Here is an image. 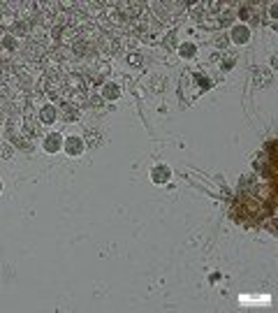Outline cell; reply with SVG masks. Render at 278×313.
Here are the masks:
<instances>
[{
  "mask_svg": "<svg viewBox=\"0 0 278 313\" xmlns=\"http://www.w3.org/2000/svg\"><path fill=\"white\" fill-rule=\"evenodd\" d=\"M63 149L67 151V156H72V158H77L81 151H84V142L79 137H67V139H63Z\"/></svg>",
  "mask_w": 278,
  "mask_h": 313,
  "instance_id": "obj_7",
  "label": "cell"
},
{
  "mask_svg": "<svg viewBox=\"0 0 278 313\" xmlns=\"http://www.w3.org/2000/svg\"><path fill=\"white\" fill-rule=\"evenodd\" d=\"M102 17L107 19V21H111V24H121V12H118V10H116V5H107V10H104L102 12Z\"/></svg>",
  "mask_w": 278,
  "mask_h": 313,
  "instance_id": "obj_11",
  "label": "cell"
},
{
  "mask_svg": "<svg viewBox=\"0 0 278 313\" xmlns=\"http://www.w3.org/2000/svg\"><path fill=\"white\" fill-rule=\"evenodd\" d=\"M227 44H230V35H218L216 37V47L218 49H225Z\"/></svg>",
  "mask_w": 278,
  "mask_h": 313,
  "instance_id": "obj_14",
  "label": "cell"
},
{
  "mask_svg": "<svg viewBox=\"0 0 278 313\" xmlns=\"http://www.w3.org/2000/svg\"><path fill=\"white\" fill-rule=\"evenodd\" d=\"M61 116H63V121H65V123H70V121L79 119V109L72 107L70 102H61Z\"/></svg>",
  "mask_w": 278,
  "mask_h": 313,
  "instance_id": "obj_10",
  "label": "cell"
},
{
  "mask_svg": "<svg viewBox=\"0 0 278 313\" xmlns=\"http://www.w3.org/2000/svg\"><path fill=\"white\" fill-rule=\"evenodd\" d=\"M121 95V88L116 84H104L102 86V97L104 100H116V97Z\"/></svg>",
  "mask_w": 278,
  "mask_h": 313,
  "instance_id": "obj_12",
  "label": "cell"
},
{
  "mask_svg": "<svg viewBox=\"0 0 278 313\" xmlns=\"http://www.w3.org/2000/svg\"><path fill=\"white\" fill-rule=\"evenodd\" d=\"M42 70H47V74H58V67H61V56L56 54V49H47L40 60Z\"/></svg>",
  "mask_w": 278,
  "mask_h": 313,
  "instance_id": "obj_1",
  "label": "cell"
},
{
  "mask_svg": "<svg viewBox=\"0 0 278 313\" xmlns=\"http://www.w3.org/2000/svg\"><path fill=\"white\" fill-rule=\"evenodd\" d=\"M195 51H197V47H195L193 42H186V44H179V54L183 56V58H193Z\"/></svg>",
  "mask_w": 278,
  "mask_h": 313,
  "instance_id": "obj_13",
  "label": "cell"
},
{
  "mask_svg": "<svg viewBox=\"0 0 278 313\" xmlns=\"http://www.w3.org/2000/svg\"><path fill=\"white\" fill-rule=\"evenodd\" d=\"M0 149H3V144H0Z\"/></svg>",
  "mask_w": 278,
  "mask_h": 313,
  "instance_id": "obj_17",
  "label": "cell"
},
{
  "mask_svg": "<svg viewBox=\"0 0 278 313\" xmlns=\"http://www.w3.org/2000/svg\"><path fill=\"white\" fill-rule=\"evenodd\" d=\"M37 121H40V119L33 116V114H24V119H21V126H24V130H26L28 137H37V135L42 133V128H40Z\"/></svg>",
  "mask_w": 278,
  "mask_h": 313,
  "instance_id": "obj_4",
  "label": "cell"
},
{
  "mask_svg": "<svg viewBox=\"0 0 278 313\" xmlns=\"http://www.w3.org/2000/svg\"><path fill=\"white\" fill-rule=\"evenodd\" d=\"M230 40L236 44H246L248 40H250V28L248 26H234V28L230 30Z\"/></svg>",
  "mask_w": 278,
  "mask_h": 313,
  "instance_id": "obj_6",
  "label": "cell"
},
{
  "mask_svg": "<svg viewBox=\"0 0 278 313\" xmlns=\"http://www.w3.org/2000/svg\"><path fill=\"white\" fill-rule=\"evenodd\" d=\"M63 84H65L67 90H72V93H86V79L81 77V74L70 72L65 79H63Z\"/></svg>",
  "mask_w": 278,
  "mask_h": 313,
  "instance_id": "obj_3",
  "label": "cell"
},
{
  "mask_svg": "<svg viewBox=\"0 0 278 313\" xmlns=\"http://www.w3.org/2000/svg\"><path fill=\"white\" fill-rule=\"evenodd\" d=\"M63 149V137L58 133H51L44 137V151L47 153H58Z\"/></svg>",
  "mask_w": 278,
  "mask_h": 313,
  "instance_id": "obj_8",
  "label": "cell"
},
{
  "mask_svg": "<svg viewBox=\"0 0 278 313\" xmlns=\"http://www.w3.org/2000/svg\"><path fill=\"white\" fill-rule=\"evenodd\" d=\"M0 193H3V181H0Z\"/></svg>",
  "mask_w": 278,
  "mask_h": 313,
  "instance_id": "obj_16",
  "label": "cell"
},
{
  "mask_svg": "<svg viewBox=\"0 0 278 313\" xmlns=\"http://www.w3.org/2000/svg\"><path fill=\"white\" fill-rule=\"evenodd\" d=\"M170 176H172V169L165 167V165H158V167H153V172H151V181H153V183H167Z\"/></svg>",
  "mask_w": 278,
  "mask_h": 313,
  "instance_id": "obj_9",
  "label": "cell"
},
{
  "mask_svg": "<svg viewBox=\"0 0 278 313\" xmlns=\"http://www.w3.org/2000/svg\"><path fill=\"white\" fill-rule=\"evenodd\" d=\"M127 63H130V65H142V56H139V54H130V56H127Z\"/></svg>",
  "mask_w": 278,
  "mask_h": 313,
  "instance_id": "obj_15",
  "label": "cell"
},
{
  "mask_svg": "<svg viewBox=\"0 0 278 313\" xmlns=\"http://www.w3.org/2000/svg\"><path fill=\"white\" fill-rule=\"evenodd\" d=\"M56 116H58L56 105H44V107H40V112H37V119H40V123H44V126H51L56 121Z\"/></svg>",
  "mask_w": 278,
  "mask_h": 313,
  "instance_id": "obj_5",
  "label": "cell"
},
{
  "mask_svg": "<svg viewBox=\"0 0 278 313\" xmlns=\"http://www.w3.org/2000/svg\"><path fill=\"white\" fill-rule=\"evenodd\" d=\"M79 40H81L79 30H77V28H72V26H65V28H61V35H58L56 44H58V47L72 49V44H74V42H79Z\"/></svg>",
  "mask_w": 278,
  "mask_h": 313,
  "instance_id": "obj_2",
  "label": "cell"
}]
</instances>
